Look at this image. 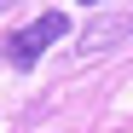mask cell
I'll list each match as a JSON object with an SVG mask.
<instances>
[{
  "instance_id": "obj_1",
  "label": "cell",
  "mask_w": 133,
  "mask_h": 133,
  "mask_svg": "<svg viewBox=\"0 0 133 133\" xmlns=\"http://www.w3.org/2000/svg\"><path fill=\"white\" fill-rule=\"evenodd\" d=\"M64 35H70V17H64V12H41V17H29L23 29H12L0 52H6L17 70H29V64H41V52H46L52 41H64Z\"/></svg>"
},
{
  "instance_id": "obj_2",
  "label": "cell",
  "mask_w": 133,
  "mask_h": 133,
  "mask_svg": "<svg viewBox=\"0 0 133 133\" xmlns=\"http://www.w3.org/2000/svg\"><path fill=\"white\" fill-rule=\"evenodd\" d=\"M127 35H133V17H127V12H116V17H93V23L75 35V58H98V52H110V46H122Z\"/></svg>"
},
{
  "instance_id": "obj_3",
  "label": "cell",
  "mask_w": 133,
  "mask_h": 133,
  "mask_svg": "<svg viewBox=\"0 0 133 133\" xmlns=\"http://www.w3.org/2000/svg\"><path fill=\"white\" fill-rule=\"evenodd\" d=\"M81 6H104V0H81Z\"/></svg>"
},
{
  "instance_id": "obj_4",
  "label": "cell",
  "mask_w": 133,
  "mask_h": 133,
  "mask_svg": "<svg viewBox=\"0 0 133 133\" xmlns=\"http://www.w3.org/2000/svg\"><path fill=\"white\" fill-rule=\"evenodd\" d=\"M6 6H17V0H0V12H6Z\"/></svg>"
}]
</instances>
